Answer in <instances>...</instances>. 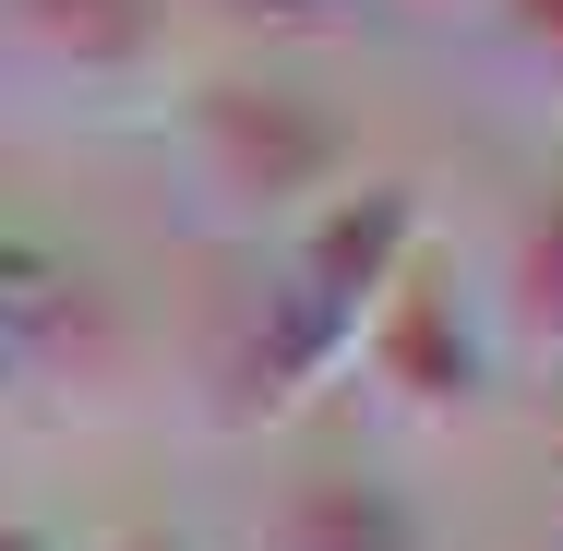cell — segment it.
<instances>
[{"instance_id":"1","label":"cell","mask_w":563,"mask_h":551,"mask_svg":"<svg viewBox=\"0 0 563 551\" xmlns=\"http://www.w3.org/2000/svg\"><path fill=\"white\" fill-rule=\"evenodd\" d=\"M420 240H432L420 180H347L312 228H288L276 264H264V288H252V312H240V335L217 348V420L228 432H264V420L312 408L360 360L372 300L396 288V264Z\"/></svg>"},{"instance_id":"2","label":"cell","mask_w":563,"mask_h":551,"mask_svg":"<svg viewBox=\"0 0 563 551\" xmlns=\"http://www.w3.org/2000/svg\"><path fill=\"white\" fill-rule=\"evenodd\" d=\"M180 168H192V217L228 240H288L347 192V120L300 85H264V73H228L192 85L180 109Z\"/></svg>"},{"instance_id":"3","label":"cell","mask_w":563,"mask_h":551,"mask_svg":"<svg viewBox=\"0 0 563 551\" xmlns=\"http://www.w3.org/2000/svg\"><path fill=\"white\" fill-rule=\"evenodd\" d=\"M360 372H372V396H384L396 420H467V408H479V324H467L455 264L432 240H420V252L396 264V288L372 300Z\"/></svg>"},{"instance_id":"4","label":"cell","mask_w":563,"mask_h":551,"mask_svg":"<svg viewBox=\"0 0 563 551\" xmlns=\"http://www.w3.org/2000/svg\"><path fill=\"white\" fill-rule=\"evenodd\" d=\"M12 48L85 109H144L168 85V0H12Z\"/></svg>"},{"instance_id":"5","label":"cell","mask_w":563,"mask_h":551,"mask_svg":"<svg viewBox=\"0 0 563 551\" xmlns=\"http://www.w3.org/2000/svg\"><path fill=\"white\" fill-rule=\"evenodd\" d=\"M264 551H432V528H420V504H408L396 480H360V467H312V480L276 504Z\"/></svg>"},{"instance_id":"6","label":"cell","mask_w":563,"mask_h":551,"mask_svg":"<svg viewBox=\"0 0 563 551\" xmlns=\"http://www.w3.org/2000/svg\"><path fill=\"white\" fill-rule=\"evenodd\" d=\"M73 312H85V264L36 228H0V396L73 335Z\"/></svg>"},{"instance_id":"7","label":"cell","mask_w":563,"mask_h":551,"mask_svg":"<svg viewBox=\"0 0 563 551\" xmlns=\"http://www.w3.org/2000/svg\"><path fill=\"white\" fill-rule=\"evenodd\" d=\"M504 324H516V348L563 360V192L516 228V252H504Z\"/></svg>"},{"instance_id":"8","label":"cell","mask_w":563,"mask_h":551,"mask_svg":"<svg viewBox=\"0 0 563 551\" xmlns=\"http://www.w3.org/2000/svg\"><path fill=\"white\" fill-rule=\"evenodd\" d=\"M504 36L540 85H563V0H504Z\"/></svg>"},{"instance_id":"9","label":"cell","mask_w":563,"mask_h":551,"mask_svg":"<svg viewBox=\"0 0 563 551\" xmlns=\"http://www.w3.org/2000/svg\"><path fill=\"white\" fill-rule=\"evenodd\" d=\"M240 12H264V24H336L347 0H240Z\"/></svg>"},{"instance_id":"10","label":"cell","mask_w":563,"mask_h":551,"mask_svg":"<svg viewBox=\"0 0 563 551\" xmlns=\"http://www.w3.org/2000/svg\"><path fill=\"white\" fill-rule=\"evenodd\" d=\"M0 551H60V540H48V528H12V516H0Z\"/></svg>"},{"instance_id":"11","label":"cell","mask_w":563,"mask_h":551,"mask_svg":"<svg viewBox=\"0 0 563 551\" xmlns=\"http://www.w3.org/2000/svg\"><path fill=\"white\" fill-rule=\"evenodd\" d=\"M109 551H180V540H168V528H120Z\"/></svg>"},{"instance_id":"12","label":"cell","mask_w":563,"mask_h":551,"mask_svg":"<svg viewBox=\"0 0 563 551\" xmlns=\"http://www.w3.org/2000/svg\"><path fill=\"white\" fill-rule=\"evenodd\" d=\"M420 12H455V0H420Z\"/></svg>"}]
</instances>
